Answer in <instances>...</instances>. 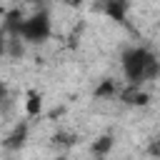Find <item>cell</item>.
Instances as JSON below:
<instances>
[{
	"label": "cell",
	"instance_id": "cell-3",
	"mask_svg": "<svg viewBox=\"0 0 160 160\" xmlns=\"http://www.w3.org/2000/svg\"><path fill=\"white\" fill-rule=\"evenodd\" d=\"M25 98H28V100H25V112H28L30 118L40 115V110H42V98H40V92H38V90H28Z\"/></svg>",
	"mask_w": 160,
	"mask_h": 160
},
{
	"label": "cell",
	"instance_id": "cell-1",
	"mask_svg": "<svg viewBox=\"0 0 160 160\" xmlns=\"http://www.w3.org/2000/svg\"><path fill=\"white\" fill-rule=\"evenodd\" d=\"M122 72L132 85H140L145 80L158 78L160 72V62L155 60V55L145 48H130L122 52Z\"/></svg>",
	"mask_w": 160,
	"mask_h": 160
},
{
	"label": "cell",
	"instance_id": "cell-4",
	"mask_svg": "<svg viewBox=\"0 0 160 160\" xmlns=\"http://www.w3.org/2000/svg\"><path fill=\"white\" fill-rule=\"evenodd\" d=\"M25 135H28V128H25V125H18V128H15V132L8 138V142H5V145H8V148H20V145L25 142Z\"/></svg>",
	"mask_w": 160,
	"mask_h": 160
},
{
	"label": "cell",
	"instance_id": "cell-6",
	"mask_svg": "<svg viewBox=\"0 0 160 160\" xmlns=\"http://www.w3.org/2000/svg\"><path fill=\"white\" fill-rule=\"evenodd\" d=\"M5 48H8V40H5V38H2V35H0V55H2V52H5Z\"/></svg>",
	"mask_w": 160,
	"mask_h": 160
},
{
	"label": "cell",
	"instance_id": "cell-2",
	"mask_svg": "<svg viewBox=\"0 0 160 160\" xmlns=\"http://www.w3.org/2000/svg\"><path fill=\"white\" fill-rule=\"evenodd\" d=\"M18 35L22 40H30V42H40L50 35V18L45 12H38L28 20H20L18 25Z\"/></svg>",
	"mask_w": 160,
	"mask_h": 160
},
{
	"label": "cell",
	"instance_id": "cell-5",
	"mask_svg": "<svg viewBox=\"0 0 160 160\" xmlns=\"http://www.w3.org/2000/svg\"><path fill=\"white\" fill-rule=\"evenodd\" d=\"M110 148H112V138L110 135H102V138H98L92 142V152H98V155H105Z\"/></svg>",
	"mask_w": 160,
	"mask_h": 160
},
{
	"label": "cell",
	"instance_id": "cell-8",
	"mask_svg": "<svg viewBox=\"0 0 160 160\" xmlns=\"http://www.w3.org/2000/svg\"><path fill=\"white\" fill-rule=\"evenodd\" d=\"M58 160H65V158H58Z\"/></svg>",
	"mask_w": 160,
	"mask_h": 160
},
{
	"label": "cell",
	"instance_id": "cell-7",
	"mask_svg": "<svg viewBox=\"0 0 160 160\" xmlns=\"http://www.w3.org/2000/svg\"><path fill=\"white\" fill-rule=\"evenodd\" d=\"M0 100H5V85L0 82Z\"/></svg>",
	"mask_w": 160,
	"mask_h": 160
}]
</instances>
